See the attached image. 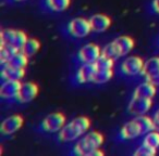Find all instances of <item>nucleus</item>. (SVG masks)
Instances as JSON below:
<instances>
[{"label":"nucleus","instance_id":"f257e3e1","mask_svg":"<svg viewBox=\"0 0 159 156\" xmlns=\"http://www.w3.org/2000/svg\"><path fill=\"white\" fill-rule=\"evenodd\" d=\"M91 127V121L87 117L80 116L74 118L70 124L66 125L59 131V139L63 142L74 141L87 132Z\"/></svg>","mask_w":159,"mask_h":156},{"label":"nucleus","instance_id":"f03ea898","mask_svg":"<svg viewBox=\"0 0 159 156\" xmlns=\"http://www.w3.org/2000/svg\"><path fill=\"white\" fill-rule=\"evenodd\" d=\"M102 143H104L102 134L97 131H92L75 144L74 152L77 155L89 156L93 151L99 149Z\"/></svg>","mask_w":159,"mask_h":156},{"label":"nucleus","instance_id":"7ed1b4c3","mask_svg":"<svg viewBox=\"0 0 159 156\" xmlns=\"http://www.w3.org/2000/svg\"><path fill=\"white\" fill-rule=\"evenodd\" d=\"M0 37H1V46H10L18 51L22 50L23 46L29 39L24 32L16 29H3Z\"/></svg>","mask_w":159,"mask_h":156},{"label":"nucleus","instance_id":"20e7f679","mask_svg":"<svg viewBox=\"0 0 159 156\" xmlns=\"http://www.w3.org/2000/svg\"><path fill=\"white\" fill-rule=\"evenodd\" d=\"M69 33L76 38H83L86 37L89 33L92 32V27L89 24V21L85 19L79 18L72 20L68 25Z\"/></svg>","mask_w":159,"mask_h":156},{"label":"nucleus","instance_id":"39448f33","mask_svg":"<svg viewBox=\"0 0 159 156\" xmlns=\"http://www.w3.org/2000/svg\"><path fill=\"white\" fill-rule=\"evenodd\" d=\"M66 116L62 113H53L44 119L42 127L47 132H58L66 126Z\"/></svg>","mask_w":159,"mask_h":156},{"label":"nucleus","instance_id":"423d86ee","mask_svg":"<svg viewBox=\"0 0 159 156\" xmlns=\"http://www.w3.org/2000/svg\"><path fill=\"white\" fill-rule=\"evenodd\" d=\"M102 57V50L97 44H89L83 47L79 52V59L83 63H95Z\"/></svg>","mask_w":159,"mask_h":156},{"label":"nucleus","instance_id":"0eeeda50","mask_svg":"<svg viewBox=\"0 0 159 156\" xmlns=\"http://www.w3.org/2000/svg\"><path fill=\"white\" fill-rule=\"evenodd\" d=\"M152 99H146V98H139V97H134L131 100L130 104H129V112L133 115H144L145 113H147L152 108Z\"/></svg>","mask_w":159,"mask_h":156},{"label":"nucleus","instance_id":"6e6552de","mask_svg":"<svg viewBox=\"0 0 159 156\" xmlns=\"http://www.w3.org/2000/svg\"><path fill=\"white\" fill-rule=\"evenodd\" d=\"M38 87L34 82H24L21 85V88L16 99L20 103H27L31 102L37 97L38 95Z\"/></svg>","mask_w":159,"mask_h":156},{"label":"nucleus","instance_id":"1a4fd4ad","mask_svg":"<svg viewBox=\"0 0 159 156\" xmlns=\"http://www.w3.org/2000/svg\"><path fill=\"white\" fill-rule=\"evenodd\" d=\"M144 67V61L139 57H130L122 63V72L130 76L142 74Z\"/></svg>","mask_w":159,"mask_h":156},{"label":"nucleus","instance_id":"9d476101","mask_svg":"<svg viewBox=\"0 0 159 156\" xmlns=\"http://www.w3.org/2000/svg\"><path fill=\"white\" fill-rule=\"evenodd\" d=\"M23 117L21 115H12L6 118L1 124V132L3 134H12L23 126Z\"/></svg>","mask_w":159,"mask_h":156},{"label":"nucleus","instance_id":"9b49d317","mask_svg":"<svg viewBox=\"0 0 159 156\" xmlns=\"http://www.w3.org/2000/svg\"><path fill=\"white\" fill-rule=\"evenodd\" d=\"M89 24H91L92 31L96 33H102L107 31L111 25V20L109 16L105 14H95L89 19Z\"/></svg>","mask_w":159,"mask_h":156},{"label":"nucleus","instance_id":"f8f14e48","mask_svg":"<svg viewBox=\"0 0 159 156\" xmlns=\"http://www.w3.org/2000/svg\"><path fill=\"white\" fill-rule=\"evenodd\" d=\"M20 80H6L0 88V95L3 99H12L16 98L19 90L21 88Z\"/></svg>","mask_w":159,"mask_h":156},{"label":"nucleus","instance_id":"ddd939ff","mask_svg":"<svg viewBox=\"0 0 159 156\" xmlns=\"http://www.w3.org/2000/svg\"><path fill=\"white\" fill-rule=\"evenodd\" d=\"M96 73L95 63H84L76 73V80L80 84H86L93 82L94 75Z\"/></svg>","mask_w":159,"mask_h":156},{"label":"nucleus","instance_id":"4468645a","mask_svg":"<svg viewBox=\"0 0 159 156\" xmlns=\"http://www.w3.org/2000/svg\"><path fill=\"white\" fill-rule=\"evenodd\" d=\"M25 76V68L13 67L6 64L1 70V77L5 80H21Z\"/></svg>","mask_w":159,"mask_h":156},{"label":"nucleus","instance_id":"2eb2a0df","mask_svg":"<svg viewBox=\"0 0 159 156\" xmlns=\"http://www.w3.org/2000/svg\"><path fill=\"white\" fill-rule=\"evenodd\" d=\"M139 136H142V131L139 125L137 124V121L132 120L130 123L125 124L123 126V128L121 129V137L125 140H130V139H134Z\"/></svg>","mask_w":159,"mask_h":156},{"label":"nucleus","instance_id":"dca6fc26","mask_svg":"<svg viewBox=\"0 0 159 156\" xmlns=\"http://www.w3.org/2000/svg\"><path fill=\"white\" fill-rule=\"evenodd\" d=\"M155 95H156V86L152 85V82H146L136 87L133 95L139 98H146V99H152Z\"/></svg>","mask_w":159,"mask_h":156},{"label":"nucleus","instance_id":"f3484780","mask_svg":"<svg viewBox=\"0 0 159 156\" xmlns=\"http://www.w3.org/2000/svg\"><path fill=\"white\" fill-rule=\"evenodd\" d=\"M113 42H115L116 46H117L121 57L126 55L129 52H131V50H132L133 48H134V40L131 37H128V36L118 37Z\"/></svg>","mask_w":159,"mask_h":156},{"label":"nucleus","instance_id":"a211bd4d","mask_svg":"<svg viewBox=\"0 0 159 156\" xmlns=\"http://www.w3.org/2000/svg\"><path fill=\"white\" fill-rule=\"evenodd\" d=\"M159 73V57H152L144 63L143 72L142 74L147 78L152 75Z\"/></svg>","mask_w":159,"mask_h":156},{"label":"nucleus","instance_id":"6ab92c4d","mask_svg":"<svg viewBox=\"0 0 159 156\" xmlns=\"http://www.w3.org/2000/svg\"><path fill=\"white\" fill-rule=\"evenodd\" d=\"M27 59H29V57L25 55L22 51H18V52L14 53L13 57L9 60L7 65L13 66V67H18V68H25L27 65V62H29Z\"/></svg>","mask_w":159,"mask_h":156},{"label":"nucleus","instance_id":"aec40b11","mask_svg":"<svg viewBox=\"0 0 159 156\" xmlns=\"http://www.w3.org/2000/svg\"><path fill=\"white\" fill-rule=\"evenodd\" d=\"M135 120L137 121V124L139 125V128H141L142 134L148 133V132L155 130V124L154 120L150 119L149 117L145 116V115H139L135 118Z\"/></svg>","mask_w":159,"mask_h":156},{"label":"nucleus","instance_id":"412c9836","mask_svg":"<svg viewBox=\"0 0 159 156\" xmlns=\"http://www.w3.org/2000/svg\"><path fill=\"white\" fill-rule=\"evenodd\" d=\"M39 49H40L39 41L34 39V38H30V39H27V41L25 42V44L23 46V48L21 51H22L25 55L31 57H33L34 54H36Z\"/></svg>","mask_w":159,"mask_h":156},{"label":"nucleus","instance_id":"4be33fe9","mask_svg":"<svg viewBox=\"0 0 159 156\" xmlns=\"http://www.w3.org/2000/svg\"><path fill=\"white\" fill-rule=\"evenodd\" d=\"M112 68H109V70H96V73L93 78V82H95V84H105V82H109L112 78Z\"/></svg>","mask_w":159,"mask_h":156},{"label":"nucleus","instance_id":"5701e85b","mask_svg":"<svg viewBox=\"0 0 159 156\" xmlns=\"http://www.w3.org/2000/svg\"><path fill=\"white\" fill-rule=\"evenodd\" d=\"M102 55L112 60V61H116V60L119 59V57H121L115 42H111V44H107V46L102 50Z\"/></svg>","mask_w":159,"mask_h":156},{"label":"nucleus","instance_id":"b1692460","mask_svg":"<svg viewBox=\"0 0 159 156\" xmlns=\"http://www.w3.org/2000/svg\"><path fill=\"white\" fill-rule=\"evenodd\" d=\"M46 3L49 9L56 12L64 11L70 6V0H46Z\"/></svg>","mask_w":159,"mask_h":156},{"label":"nucleus","instance_id":"393cba45","mask_svg":"<svg viewBox=\"0 0 159 156\" xmlns=\"http://www.w3.org/2000/svg\"><path fill=\"white\" fill-rule=\"evenodd\" d=\"M143 144L148 145L150 147H154V149H158L159 147V131H150L148 132L145 136L143 141Z\"/></svg>","mask_w":159,"mask_h":156},{"label":"nucleus","instance_id":"a878e982","mask_svg":"<svg viewBox=\"0 0 159 156\" xmlns=\"http://www.w3.org/2000/svg\"><path fill=\"white\" fill-rule=\"evenodd\" d=\"M16 52H18V50H16L12 47L1 46V48H0V62H1V64H7Z\"/></svg>","mask_w":159,"mask_h":156},{"label":"nucleus","instance_id":"bb28decb","mask_svg":"<svg viewBox=\"0 0 159 156\" xmlns=\"http://www.w3.org/2000/svg\"><path fill=\"white\" fill-rule=\"evenodd\" d=\"M113 62L112 60L108 59L106 57H100L97 61L95 62L96 70H109V68L113 67Z\"/></svg>","mask_w":159,"mask_h":156},{"label":"nucleus","instance_id":"cd10ccee","mask_svg":"<svg viewBox=\"0 0 159 156\" xmlns=\"http://www.w3.org/2000/svg\"><path fill=\"white\" fill-rule=\"evenodd\" d=\"M156 152H157L156 149L143 144L134 152V155L135 156H154L155 154H156Z\"/></svg>","mask_w":159,"mask_h":156},{"label":"nucleus","instance_id":"c85d7f7f","mask_svg":"<svg viewBox=\"0 0 159 156\" xmlns=\"http://www.w3.org/2000/svg\"><path fill=\"white\" fill-rule=\"evenodd\" d=\"M146 80L149 82H152V85H155V86H159V73H157V74L152 75V76L150 77H147L146 78Z\"/></svg>","mask_w":159,"mask_h":156},{"label":"nucleus","instance_id":"c756f323","mask_svg":"<svg viewBox=\"0 0 159 156\" xmlns=\"http://www.w3.org/2000/svg\"><path fill=\"white\" fill-rule=\"evenodd\" d=\"M154 124H155V130H158L159 131V110L157 111V113L154 116Z\"/></svg>","mask_w":159,"mask_h":156},{"label":"nucleus","instance_id":"7c9ffc66","mask_svg":"<svg viewBox=\"0 0 159 156\" xmlns=\"http://www.w3.org/2000/svg\"><path fill=\"white\" fill-rule=\"evenodd\" d=\"M102 155H104V152L100 151L99 149H97V150H95V151L92 152L89 156H102Z\"/></svg>","mask_w":159,"mask_h":156},{"label":"nucleus","instance_id":"2f4dec72","mask_svg":"<svg viewBox=\"0 0 159 156\" xmlns=\"http://www.w3.org/2000/svg\"><path fill=\"white\" fill-rule=\"evenodd\" d=\"M152 8H154L155 12L159 14V0H154L152 1Z\"/></svg>","mask_w":159,"mask_h":156},{"label":"nucleus","instance_id":"473e14b6","mask_svg":"<svg viewBox=\"0 0 159 156\" xmlns=\"http://www.w3.org/2000/svg\"><path fill=\"white\" fill-rule=\"evenodd\" d=\"M16 1H25V0H16Z\"/></svg>","mask_w":159,"mask_h":156}]
</instances>
